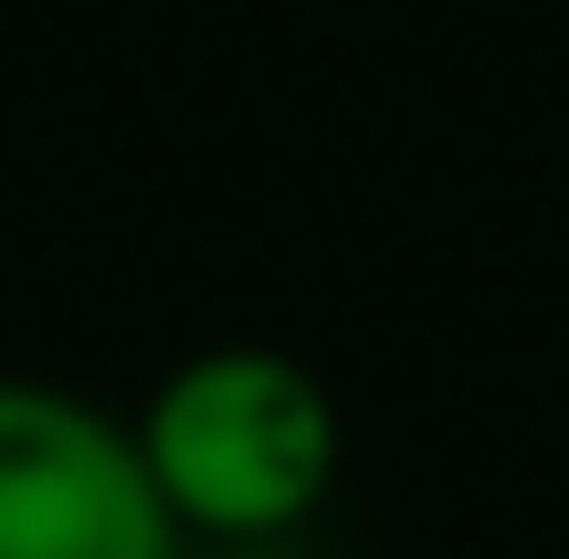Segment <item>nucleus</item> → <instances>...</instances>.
<instances>
[{"instance_id":"obj_1","label":"nucleus","mask_w":569,"mask_h":559,"mask_svg":"<svg viewBox=\"0 0 569 559\" xmlns=\"http://www.w3.org/2000/svg\"><path fill=\"white\" fill-rule=\"evenodd\" d=\"M180 539H284L338 486V401L284 349H201L127 422Z\"/></svg>"},{"instance_id":"obj_2","label":"nucleus","mask_w":569,"mask_h":559,"mask_svg":"<svg viewBox=\"0 0 569 559\" xmlns=\"http://www.w3.org/2000/svg\"><path fill=\"white\" fill-rule=\"evenodd\" d=\"M0 559H180V518L117 412L0 380Z\"/></svg>"}]
</instances>
